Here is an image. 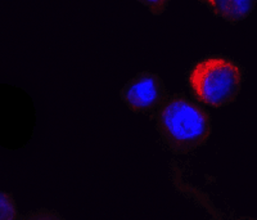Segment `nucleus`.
<instances>
[{"mask_svg":"<svg viewBox=\"0 0 257 220\" xmlns=\"http://www.w3.org/2000/svg\"><path fill=\"white\" fill-rule=\"evenodd\" d=\"M152 116L161 139L175 155H187L201 148L212 133L207 108L183 93L169 95Z\"/></svg>","mask_w":257,"mask_h":220,"instance_id":"obj_1","label":"nucleus"},{"mask_svg":"<svg viewBox=\"0 0 257 220\" xmlns=\"http://www.w3.org/2000/svg\"><path fill=\"white\" fill-rule=\"evenodd\" d=\"M243 81L242 66L222 54H211L194 62L187 75L192 99L212 108H221L235 102Z\"/></svg>","mask_w":257,"mask_h":220,"instance_id":"obj_2","label":"nucleus"},{"mask_svg":"<svg viewBox=\"0 0 257 220\" xmlns=\"http://www.w3.org/2000/svg\"><path fill=\"white\" fill-rule=\"evenodd\" d=\"M120 98L134 114H152L169 94L157 73L142 71L126 82L120 90Z\"/></svg>","mask_w":257,"mask_h":220,"instance_id":"obj_3","label":"nucleus"},{"mask_svg":"<svg viewBox=\"0 0 257 220\" xmlns=\"http://www.w3.org/2000/svg\"><path fill=\"white\" fill-rule=\"evenodd\" d=\"M205 4L210 12L216 17H221L225 22L237 25L249 17L256 8V0H198Z\"/></svg>","mask_w":257,"mask_h":220,"instance_id":"obj_4","label":"nucleus"},{"mask_svg":"<svg viewBox=\"0 0 257 220\" xmlns=\"http://www.w3.org/2000/svg\"><path fill=\"white\" fill-rule=\"evenodd\" d=\"M173 178H174V184H175V187L178 188L179 192H181V193H184V194H187V196L194 198L197 202L201 203L203 207L207 208V211L210 212V214H212L215 217H222V214H219V211H217L216 207L212 205V202H211V200L208 198L207 194L203 193V192H201V191H198V189L193 187V185L183 182V180H181V178H179V175L176 173L174 174Z\"/></svg>","mask_w":257,"mask_h":220,"instance_id":"obj_5","label":"nucleus"},{"mask_svg":"<svg viewBox=\"0 0 257 220\" xmlns=\"http://www.w3.org/2000/svg\"><path fill=\"white\" fill-rule=\"evenodd\" d=\"M21 219L15 197L9 192L0 191V220Z\"/></svg>","mask_w":257,"mask_h":220,"instance_id":"obj_6","label":"nucleus"},{"mask_svg":"<svg viewBox=\"0 0 257 220\" xmlns=\"http://www.w3.org/2000/svg\"><path fill=\"white\" fill-rule=\"evenodd\" d=\"M138 2L148 8L153 16H161L164 15L171 0H138Z\"/></svg>","mask_w":257,"mask_h":220,"instance_id":"obj_7","label":"nucleus"},{"mask_svg":"<svg viewBox=\"0 0 257 220\" xmlns=\"http://www.w3.org/2000/svg\"><path fill=\"white\" fill-rule=\"evenodd\" d=\"M21 219H40V220H44V219H63L59 214L57 212L52 211V210H45V208H40L38 211L35 212H30L27 215H21Z\"/></svg>","mask_w":257,"mask_h":220,"instance_id":"obj_8","label":"nucleus"}]
</instances>
